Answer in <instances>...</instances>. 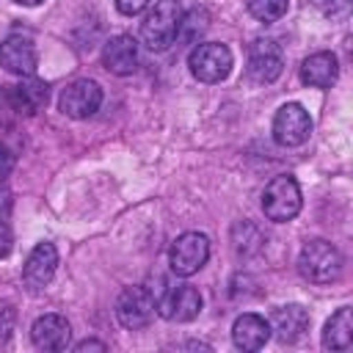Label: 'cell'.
I'll list each match as a JSON object with an SVG mask.
<instances>
[{
	"label": "cell",
	"instance_id": "6da1fadb",
	"mask_svg": "<svg viewBox=\"0 0 353 353\" xmlns=\"http://www.w3.org/2000/svg\"><path fill=\"white\" fill-rule=\"evenodd\" d=\"M182 17H185V11H182L179 0H157L154 8L141 22V41L152 52L168 50L176 41V36H179Z\"/></svg>",
	"mask_w": 353,
	"mask_h": 353
},
{
	"label": "cell",
	"instance_id": "7a4b0ae2",
	"mask_svg": "<svg viewBox=\"0 0 353 353\" xmlns=\"http://www.w3.org/2000/svg\"><path fill=\"white\" fill-rule=\"evenodd\" d=\"M298 270L312 284H331L342 273V254L328 240H309L301 248Z\"/></svg>",
	"mask_w": 353,
	"mask_h": 353
},
{
	"label": "cell",
	"instance_id": "3957f363",
	"mask_svg": "<svg viewBox=\"0 0 353 353\" xmlns=\"http://www.w3.org/2000/svg\"><path fill=\"white\" fill-rule=\"evenodd\" d=\"M188 66L199 83H221L232 72V50L221 41H201L190 50Z\"/></svg>",
	"mask_w": 353,
	"mask_h": 353
},
{
	"label": "cell",
	"instance_id": "277c9868",
	"mask_svg": "<svg viewBox=\"0 0 353 353\" xmlns=\"http://www.w3.org/2000/svg\"><path fill=\"white\" fill-rule=\"evenodd\" d=\"M262 212L268 221L287 223L301 212V188L292 176H276L262 193Z\"/></svg>",
	"mask_w": 353,
	"mask_h": 353
},
{
	"label": "cell",
	"instance_id": "5b68a950",
	"mask_svg": "<svg viewBox=\"0 0 353 353\" xmlns=\"http://www.w3.org/2000/svg\"><path fill=\"white\" fill-rule=\"evenodd\" d=\"M210 259V237L201 232H185L171 243L168 251V265L174 276H193L204 268V262Z\"/></svg>",
	"mask_w": 353,
	"mask_h": 353
},
{
	"label": "cell",
	"instance_id": "8992f818",
	"mask_svg": "<svg viewBox=\"0 0 353 353\" xmlns=\"http://www.w3.org/2000/svg\"><path fill=\"white\" fill-rule=\"evenodd\" d=\"M157 314H163L165 320H176V323H188L196 320L204 301L201 292L190 284H176V287H165L157 298H154Z\"/></svg>",
	"mask_w": 353,
	"mask_h": 353
},
{
	"label": "cell",
	"instance_id": "52a82bcc",
	"mask_svg": "<svg viewBox=\"0 0 353 353\" xmlns=\"http://www.w3.org/2000/svg\"><path fill=\"white\" fill-rule=\"evenodd\" d=\"M157 306H154V295L146 287H124L119 301H116V317L124 328L130 331H141L152 323Z\"/></svg>",
	"mask_w": 353,
	"mask_h": 353
},
{
	"label": "cell",
	"instance_id": "ba28073f",
	"mask_svg": "<svg viewBox=\"0 0 353 353\" xmlns=\"http://www.w3.org/2000/svg\"><path fill=\"white\" fill-rule=\"evenodd\" d=\"M312 132V119L303 105L287 102L273 116V141L279 146H301Z\"/></svg>",
	"mask_w": 353,
	"mask_h": 353
},
{
	"label": "cell",
	"instance_id": "9c48e42d",
	"mask_svg": "<svg viewBox=\"0 0 353 353\" xmlns=\"http://www.w3.org/2000/svg\"><path fill=\"white\" fill-rule=\"evenodd\" d=\"M248 77L254 83H273L284 69V52L276 39H254L248 44Z\"/></svg>",
	"mask_w": 353,
	"mask_h": 353
},
{
	"label": "cell",
	"instance_id": "30bf717a",
	"mask_svg": "<svg viewBox=\"0 0 353 353\" xmlns=\"http://www.w3.org/2000/svg\"><path fill=\"white\" fill-rule=\"evenodd\" d=\"M99 105H102V88L94 80H74L58 97V108L69 119H88L99 110Z\"/></svg>",
	"mask_w": 353,
	"mask_h": 353
},
{
	"label": "cell",
	"instance_id": "8fae6325",
	"mask_svg": "<svg viewBox=\"0 0 353 353\" xmlns=\"http://www.w3.org/2000/svg\"><path fill=\"white\" fill-rule=\"evenodd\" d=\"M0 66L11 74L19 77H30L39 66V52L33 39L22 36V33H11L0 41Z\"/></svg>",
	"mask_w": 353,
	"mask_h": 353
},
{
	"label": "cell",
	"instance_id": "7c38bea8",
	"mask_svg": "<svg viewBox=\"0 0 353 353\" xmlns=\"http://www.w3.org/2000/svg\"><path fill=\"white\" fill-rule=\"evenodd\" d=\"M55 268H58V251H55V245L52 243H39L28 254V259L22 265V281H25V287H30V290L47 287L52 281V276H55Z\"/></svg>",
	"mask_w": 353,
	"mask_h": 353
},
{
	"label": "cell",
	"instance_id": "4fadbf2b",
	"mask_svg": "<svg viewBox=\"0 0 353 353\" xmlns=\"http://www.w3.org/2000/svg\"><path fill=\"white\" fill-rule=\"evenodd\" d=\"M309 312L301 306V303H287V306H279L273 314H270V331L279 336V342H301L309 331Z\"/></svg>",
	"mask_w": 353,
	"mask_h": 353
},
{
	"label": "cell",
	"instance_id": "5bb4252c",
	"mask_svg": "<svg viewBox=\"0 0 353 353\" xmlns=\"http://www.w3.org/2000/svg\"><path fill=\"white\" fill-rule=\"evenodd\" d=\"M102 63L108 72L119 74V77H127L138 69V41L132 36H113L105 41V50H102Z\"/></svg>",
	"mask_w": 353,
	"mask_h": 353
},
{
	"label": "cell",
	"instance_id": "9a60e30c",
	"mask_svg": "<svg viewBox=\"0 0 353 353\" xmlns=\"http://www.w3.org/2000/svg\"><path fill=\"white\" fill-rule=\"evenodd\" d=\"M30 339L39 350H66L72 339V325L61 314H41L30 328Z\"/></svg>",
	"mask_w": 353,
	"mask_h": 353
},
{
	"label": "cell",
	"instance_id": "2e32d148",
	"mask_svg": "<svg viewBox=\"0 0 353 353\" xmlns=\"http://www.w3.org/2000/svg\"><path fill=\"white\" fill-rule=\"evenodd\" d=\"M8 105L17 110V113H25V116H33L39 113L44 105H47V97H50V85L44 80H36L33 74L25 77L22 83L17 85H8Z\"/></svg>",
	"mask_w": 353,
	"mask_h": 353
},
{
	"label": "cell",
	"instance_id": "e0dca14e",
	"mask_svg": "<svg viewBox=\"0 0 353 353\" xmlns=\"http://www.w3.org/2000/svg\"><path fill=\"white\" fill-rule=\"evenodd\" d=\"M270 339V323L254 312H245L234 320L232 325V342L240 347V350H259L265 347V342Z\"/></svg>",
	"mask_w": 353,
	"mask_h": 353
},
{
	"label": "cell",
	"instance_id": "ac0fdd59",
	"mask_svg": "<svg viewBox=\"0 0 353 353\" xmlns=\"http://www.w3.org/2000/svg\"><path fill=\"white\" fill-rule=\"evenodd\" d=\"M339 77V61L334 52H314L301 63V80L312 88H331Z\"/></svg>",
	"mask_w": 353,
	"mask_h": 353
},
{
	"label": "cell",
	"instance_id": "d6986e66",
	"mask_svg": "<svg viewBox=\"0 0 353 353\" xmlns=\"http://www.w3.org/2000/svg\"><path fill=\"white\" fill-rule=\"evenodd\" d=\"M350 345H353V312H350V306H342L325 323L323 347H328V350H347Z\"/></svg>",
	"mask_w": 353,
	"mask_h": 353
},
{
	"label": "cell",
	"instance_id": "ffe728a7",
	"mask_svg": "<svg viewBox=\"0 0 353 353\" xmlns=\"http://www.w3.org/2000/svg\"><path fill=\"white\" fill-rule=\"evenodd\" d=\"M290 0H245V8L259 22H276L287 14Z\"/></svg>",
	"mask_w": 353,
	"mask_h": 353
},
{
	"label": "cell",
	"instance_id": "44dd1931",
	"mask_svg": "<svg viewBox=\"0 0 353 353\" xmlns=\"http://www.w3.org/2000/svg\"><path fill=\"white\" fill-rule=\"evenodd\" d=\"M204 30H207V14L196 8V11H190L188 17H182V25H179V36H176V39L193 44L196 36H201Z\"/></svg>",
	"mask_w": 353,
	"mask_h": 353
},
{
	"label": "cell",
	"instance_id": "7402d4cb",
	"mask_svg": "<svg viewBox=\"0 0 353 353\" xmlns=\"http://www.w3.org/2000/svg\"><path fill=\"white\" fill-rule=\"evenodd\" d=\"M314 6L323 8V14L331 19H345L350 11V0H314Z\"/></svg>",
	"mask_w": 353,
	"mask_h": 353
},
{
	"label": "cell",
	"instance_id": "603a6c76",
	"mask_svg": "<svg viewBox=\"0 0 353 353\" xmlns=\"http://www.w3.org/2000/svg\"><path fill=\"white\" fill-rule=\"evenodd\" d=\"M14 323H17V312L6 303H0V342H6L14 334Z\"/></svg>",
	"mask_w": 353,
	"mask_h": 353
},
{
	"label": "cell",
	"instance_id": "cb8c5ba5",
	"mask_svg": "<svg viewBox=\"0 0 353 353\" xmlns=\"http://www.w3.org/2000/svg\"><path fill=\"white\" fill-rule=\"evenodd\" d=\"M146 6H149V0H116L119 14H124V17H135V14H141Z\"/></svg>",
	"mask_w": 353,
	"mask_h": 353
},
{
	"label": "cell",
	"instance_id": "d4e9b609",
	"mask_svg": "<svg viewBox=\"0 0 353 353\" xmlns=\"http://www.w3.org/2000/svg\"><path fill=\"white\" fill-rule=\"evenodd\" d=\"M11 245H14V234H11V226L6 221H0V259L11 254Z\"/></svg>",
	"mask_w": 353,
	"mask_h": 353
},
{
	"label": "cell",
	"instance_id": "484cf974",
	"mask_svg": "<svg viewBox=\"0 0 353 353\" xmlns=\"http://www.w3.org/2000/svg\"><path fill=\"white\" fill-rule=\"evenodd\" d=\"M11 168H14V152L6 143H0V179H6Z\"/></svg>",
	"mask_w": 353,
	"mask_h": 353
},
{
	"label": "cell",
	"instance_id": "4316f807",
	"mask_svg": "<svg viewBox=\"0 0 353 353\" xmlns=\"http://www.w3.org/2000/svg\"><path fill=\"white\" fill-rule=\"evenodd\" d=\"M74 350H77V353H83V350H105V342H97V339H85V342L74 345Z\"/></svg>",
	"mask_w": 353,
	"mask_h": 353
},
{
	"label": "cell",
	"instance_id": "83f0119b",
	"mask_svg": "<svg viewBox=\"0 0 353 353\" xmlns=\"http://www.w3.org/2000/svg\"><path fill=\"white\" fill-rule=\"evenodd\" d=\"M14 3H19V6H39V3H44V0H14Z\"/></svg>",
	"mask_w": 353,
	"mask_h": 353
}]
</instances>
